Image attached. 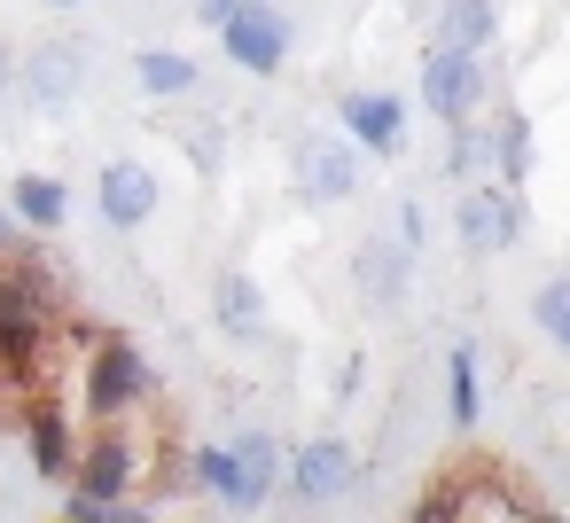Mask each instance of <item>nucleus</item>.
I'll return each instance as SVG.
<instances>
[{
  "label": "nucleus",
  "instance_id": "1",
  "mask_svg": "<svg viewBox=\"0 0 570 523\" xmlns=\"http://www.w3.org/2000/svg\"><path fill=\"white\" fill-rule=\"evenodd\" d=\"M523 227H531V211H523V196L508 188V180H469V196H461V211H453V235H461V250H476V258H492V250H515L523 243Z\"/></svg>",
  "mask_w": 570,
  "mask_h": 523
},
{
  "label": "nucleus",
  "instance_id": "2",
  "mask_svg": "<svg viewBox=\"0 0 570 523\" xmlns=\"http://www.w3.org/2000/svg\"><path fill=\"white\" fill-rule=\"evenodd\" d=\"M476 102H484V56L430 48L422 56V110L438 126H461V118H476Z\"/></svg>",
  "mask_w": 570,
  "mask_h": 523
},
{
  "label": "nucleus",
  "instance_id": "3",
  "mask_svg": "<svg viewBox=\"0 0 570 523\" xmlns=\"http://www.w3.org/2000/svg\"><path fill=\"white\" fill-rule=\"evenodd\" d=\"M289 172H297V196H305V204H344V196H360V141L297 134Z\"/></svg>",
  "mask_w": 570,
  "mask_h": 523
},
{
  "label": "nucleus",
  "instance_id": "4",
  "mask_svg": "<svg viewBox=\"0 0 570 523\" xmlns=\"http://www.w3.org/2000/svg\"><path fill=\"white\" fill-rule=\"evenodd\" d=\"M219 40H227V63H235V71L274 79V71L289 63V24H282V9H266V0H243V9L219 24Z\"/></svg>",
  "mask_w": 570,
  "mask_h": 523
},
{
  "label": "nucleus",
  "instance_id": "5",
  "mask_svg": "<svg viewBox=\"0 0 570 523\" xmlns=\"http://www.w3.org/2000/svg\"><path fill=\"white\" fill-rule=\"evenodd\" d=\"M141 391H149V359H141L126 336H102L95 359H87V414L110 422V414H126Z\"/></svg>",
  "mask_w": 570,
  "mask_h": 523
},
{
  "label": "nucleus",
  "instance_id": "6",
  "mask_svg": "<svg viewBox=\"0 0 570 523\" xmlns=\"http://www.w3.org/2000/svg\"><path fill=\"white\" fill-rule=\"evenodd\" d=\"M352 476H360V461H352V445H344V437H313V445H297V453H289V468H282V484H289L305 507L344 500V492H352Z\"/></svg>",
  "mask_w": 570,
  "mask_h": 523
},
{
  "label": "nucleus",
  "instance_id": "7",
  "mask_svg": "<svg viewBox=\"0 0 570 523\" xmlns=\"http://www.w3.org/2000/svg\"><path fill=\"white\" fill-rule=\"evenodd\" d=\"M17 79H24V95H32L40 110H71L79 87H87V48H79V40H40Z\"/></svg>",
  "mask_w": 570,
  "mask_h": 523
},
{
  "label": "nucleus",
  "instance_id": "8",
  "mask_svg": "<svg viewBox=\"0 0 570 523\" xmlns=\"http://www.w3.org/2000/svg\"><path fill=\"white\" fill-rule=\"evenodd\" d=\"M336 118H344V134H352L360 149H375V157H391V149L406 141V102H399L391 87H360V95H344Z\"/></svg>",
  "mask_w": 570,
  "mask_h": 523
},
{
  "label": "nucleus",
  "instance_id": "9",
  "mask_svg": "<svg viewBox=\"0 0 570 523\" xmlns=\"http://www.w3.org/2000/svg\"><path fill=\"white\" fill-rule=\"evenodd\" d=\"M95 204H102V219H110L118 235H134V227L157 211V172H149L141 157H118V165H102V180H95Z\"/></svg>",
  "mask_w": 570,
  "mask_h": 523
},
{
  "label": "nucleus",
  "instance_id": "10",
  "mask_svg": "<svg viewBox=\"0 0 570 523\" xmlns=\"http://www.w3.org/2000/svg\"><path fill=\"white\" fill-rule=\"evenodd\" d=\"M40 336H48L40 289H32V282H0V367L24 375V367L40 359Z\"/></svg>",
  "mask_w": 570,
  "mask_h": 523
},
{
  "label": "nucleus",
  "instance_id": "11",
  "mask_svg": "<svg viewBox=\"0 0 570 523\" xmlns=\"http://www.w3.org/2000/svg\"><path fill=\"white\" fill-rule=\"evenodd\" d=\"M134 476H141V461H134V437H118V430H102V437L79 453V492H95V500H110V507L134 500Z\"/></svg>",
  "mask_w": 570,
  "mask_h": 523
},
{
  "label": "nucleus",
  "instance_id": "12",
  "mask_svg": "<svg viewBox=\"0 0 570 523\" xmlns=\"http://www.w3.org/2000/svg\"><path fill=\"white\" fill-rule=\"evenodd\" d=\"M406 258H414V250H406L399 235H391V243H383V235H367V243L352 250V282H360V297H367V305H383V313H391V305H406Z\"/></svg>",
  "mask_w": 570,
  "mask_h": 523
},
{
  "label": "nucleus",
  "instance_id": "13",
  "mask_svg": "<svg viewBox=\"0 0 570 523\" xmlns=\"http://www.w3.org/2000/svg\"><path fill=\"white\" fill-rule=\"evenodd\" d=\"M212 320H219L235 344H258V336H266V289H258V274H219Z\"/></svg>",
  "mask_w": 570,
  "mask_h": 523
},
{
  "label": "nucleus",
  "instance_id": "14",
  "mask_svg": "<svg viewBox=\"0 0 570 523\" xmlns=\"http://www.w3.org/2000/svg\"><path fill=\"white\" fill-rule=\"evenodd\" d=\"M500 40V0H438V48L484 56Z\"/></svg>",
  "mask_w": 570,
  "mask_h": 523
},
{
  "label": "nucleus",
  "instance_id": "15",
  "mask_svg": "<svg viewBox=\"0 0 570 523\" xmlns=\"http://www.w3.org/2000/svg\"><path fill=\"white\" fill-rule=\"evenodd\" d=\"M9 211H17L32 235H63V227H71V188L48 180V172H24V180L9 188Z\"/></svg>",
  "mask_w": 570,
  "mask_h": 523
},
{
  "label": "nucleus",
  "instance_id": "16",
  "mask_svg": "<svg viewBox=\"0 0 570 523\" xmlns=\"http://www.w3.org/2000/svg\"><path fill=\"white\" fill-rule=\"evenodd\" d=\"M196 484H204L219 507H235V515H250V507H258V492H250V476H243L235 445H196Z\"/></svg>",
  "mask_w": 570,
  "mask_h": 523
},
{
  "label": "nucleus",
  "instance_id": "17",
  "mask_svg": "<svg viewBox=\"0 0 570 523\" xmlns=\"http://www.w3.org/2000/svg\"><path fill=\"white\" fill-rule=\"evenodd\" d=\"M24 437H32L40 476H71V422H63V406H32L24 414Z\"/></svg>",
  "mask_w": 570,
  "mask_h": 523
},
{
  "label": "nucleus",
  "instance_id": "18",
  "mask_svg": "<svg viewBox=\"0 0 570 523\" xmlns=\"http://www.w3.org/2000/svg\"><path fill=\"white\" fill-rule=\"evenodd\" d=\"M492 172H500L508 188L531 180V118H523V110H500V126H492Z\"/></svg>",
  "mask_w": 570,
  "mask_h": 523
},
{
  "label": "nucleus",
  "instance_id": "19",
  "mask_svg": "<svg viewBox=\"0 0 570 523\" xmlns=\"http://www.w3.org/2000/svg\"><path fill=\"white\" fill-rule=\"evenodd\" d=\"M134 79L149 95H196V56H173V48H141L134 56Z\"/></svg>",
  "mask_w": 570,
  "mask_h": 523
},
{
  "label": "nucleus",
  "instance_id": "20",
  "mask_svg": "<svg viewBox=\"0 0 570 523\" xmlns=\"http://www.w3.org/2000/svg\"><path fill=\"white\" fill-rule=\"evenodd\" d=\"M235 461H243V476H250V492H258V507H266V492L282 484V445H274L266 430H243V437H235Z\"/></svg>",
  "mask_w": 570,
  "mask_h": 523
},
{
  "label": "nucleus",
  "instance_id": "21",
  "mask_svg": "<svg viewBox=\"0 0 570 523\" xmlns=\"http://www.w3.org/2000/svg\"><path fill=\"white\" fill-rule=\"evenodd\" d=\"M484 165H492V134L461 118V126H453V141H445V180H476Z\"/></svg>",
  "mask_w": 570,
  "mask_h": 523
},
{
  "label": "nucleus",
  "instance_id": "22",
  "mask_svg": "<svg viewBox=\"0 0 570 523\" xmlns=\"http://www.w3.org/2000/svg\"><path fill=\"white\" fill-rule=\"evenodd\" d=\"M180 149H188V165H196L204 180H219V172H227V134H219L212 118H196V126H180Z\"/></svg>",
  "mask_w": 570,
  "mask_h": 523
},
{
  "label": "nucleus",
  "instance_id": "23",
  "mask_svg": "<svg viewBox=\"0 0 570 523\" xmlns=\"http://www.w3.org/2000/svg\"><path fill=\"white\" fill-rule=\"evenodd\" d=\"M445 391H453V422H476V352L469 344L445 352Z\"/></svg>",
  "mask_w": 570,
  "mask_h": 523
},
{
  "label": "nucleus",
  "instance_id": "24",
  "mask_svg": "<svg viewBox=\"0 0 570 523\" xmlns=\"http://www.w3.org/2000/svg\"><path fill=\"white\" fill-rule=\"evenodd\" d=\"M531 320H539V328H547V336L570 352V274H554V282L531 297Z\"/></svg>",
  "mask_w": 570,
  "mask_h": 523
},
{
  "label": "nucleus",
  "instance_id": "25",
  "mask_svg": "<svg viewBox=\"0 0 570 523\" xmlns=\"http://www.w3.org/2000/svg\"><path fill=\"white\" fill-rule=\"evenodd\" d=\"M110 515H126V507H110V500H95V492H71V500H63V523H110Z\"/></svg>",
  "mask_w": 570,
  "mask_h": 523
},
{
  "label": "nucleus",
  "instance_id": "26",
  "mask_svg": "<svg viewBox=\"0 0 570 523\" xmlns=\"http://www.w3.org/2000/svg\"><path fill=\"white\" fill-rule=\"evenodd\" d=\"M399 243H406V250H422V243H430V211H422L414 196L399 204Z\"/></svg>",
  "mask_w": 570,
  "mask_h": 523
},
{
  "label": "nucleus",
  "instance_id": "27",
  "mask_svg": "<svg viewBox=\"0 0 570 523\" xmlns=\"http://www.w3.org/2000/svg\"><path fill=\"white\" fill-rule=\"evenodd\" d=\"M235 9H243V0H196V24H212V32H219Z\"/></svg>",
  "mask_w": 570,
  "mask_h": 523
},
{
  "label": "nucleus",
  "instance_id": "28",
  "mask_svg": "<svg viewBox=\"0 0 570 523\" xmlns=\"http://www.w3.org/2000/svg\"><path fill=\"white\" fill-rule=\"evenodd\" d=\"M17 87V56H9V40H0V95Z\"/></svg>",
  "mask_w": 570,
  "mask_h": 523
},
{
  "label": "nucleus",
  "instance_id": "29",
  "mask_svg": "<svg viewBox=\"0 0 570 523\" xmlns=\"http://www.w3.org/2000/svg\"><path fill=\"white\" fill-rule=\"evenodd\" d=\"M48 9H87V0H48Z\"/></svg>",
  "mask_w": 570,
  "mask_h": 523
},
{
  "label": "nucleus",
  "instance_id": "30",
  "mask_svg": "<svg viewBox=\"0 0 570 523\" xmlns=\"http://www.w3.org/2000/svg\"><path fill=\"white\" fill-rule=\"evenodd\" d=\"M9 235H17V227H9V219H0V243H9Z\"/></svg>",
  "mask_w": 570,
  "mask_h": 523
}]
</instances>
